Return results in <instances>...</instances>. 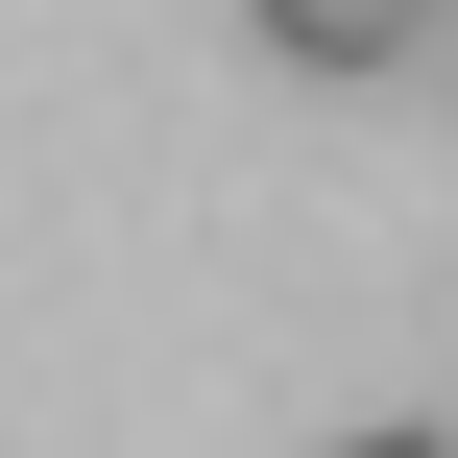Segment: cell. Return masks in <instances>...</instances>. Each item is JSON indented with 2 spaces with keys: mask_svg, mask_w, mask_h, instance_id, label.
I'll return each mask as SVG.
<instances>
[{
  "mask_svg": "<svg viewBox=\"0 0 458 458\" xmlns=\"http://www.w3.org/2000/svg\"><path fill=\"white\" fill-rule=\"evenodd\" d=\"M290 72H411V48H458V0H242Z\"/></svg>",
  "mask_w": 458,
  "mask_h": 458,
  "instance_id": "obj_1",
  "label": "cell"
},
{
  "mask_svg": "<svg viewBox=\"0 0 458 458\" xmlns=\"http://www.w3.org/2000/svg\"><path fill=\"white\" fill-rule=\"evenodd\" d=\"M338 458H458V435H435V411H411V435H338Z\"/></svg>",
  "mask_w": 458,
  "mask_h": 458,
  "instance_id": "obj_2",
  "label": "cell"
}]
</instances>
